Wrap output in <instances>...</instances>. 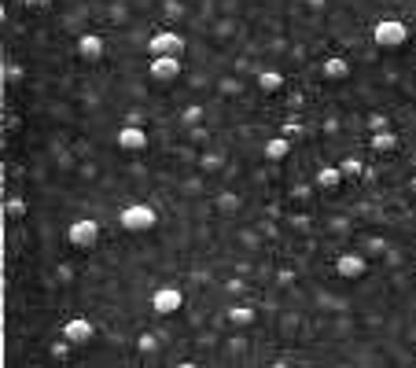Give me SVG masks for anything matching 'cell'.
I'll return each mask as SVG.
<instances>
[{"instance_id": "1", "label": "cell", "mask_w": 416, "mask_h": 368, "mask_svg": "<svg viewBox=\"0 0 416 368\" xmlns=\"http://www.w3.org/2000/svg\"><path fill=\"white\" fill-rule=\"evenodd\" d=\"M155 221H158V214H155V207H147V203H129V207H122V214H118V225L125 232H152Z\"/></svg>"}, {"instance_id": "2", "label": "cell", "mask_w": 416, "mask_h": 368, "mask_svg": "<svg viewBox=\"0 0 416 368\" xmlns=\"http://www.w3.org/2000/svg\"><path fill=\"white\" fill-rule=\"evenodd\" d=\"M372 41H376V48H402L409 41V26L402 19H379L372 26Z\"/></svg>"}, {"instance_id": "3", "label": "cell", "mask_w": 416, "mask_h": 368, "mask_svg": "<svg viewBox=\"0 0 416 368\" xmlns=\"http://www.w3.org/2000/svg\"><path fill=\"white\" fill-rule=\"evenodd\" d=\"M185 37L177 34V30H158V34H152V41H147V56L158 59V56H185Z\"/></svg>"}, {"instance_id": "4", "label": "cell", "mask_w": 416, "mask_h": 368, "mask_svg": "<svg viewBox=\"0 0 416 368\" xmlns=\"http://www.w3.org/2000/svg\"><path fill=\"white\" fill-rule=\"evenodd\" d=\"M96 240H100V221L96 218H78V221L67 225V243L70 247L89 251V247H96Z\"/></svg>"}, {"instance_id": "5", "label": "cell", "mask_w": 416, "mask_h": 368, "mask_svg": "<svg viewBox=\"0 0 416 368\" xmlns=\"http://www.w3.org/2000/svg\"><path fill=\"white\" fill-rule=\"evenodd\" d=\"M180 70H185V59H180V56H158V59L147 63V74H152V81H158V85L177 81Z\"/></svg>"}, {"instance_id": "6", "label": "cell", "mask_w": 416, "mask_h": 368, "mask_svg": "<svg viewBox=\"0 0 416 368\" xmlns=\"http://www.w3.org/2000/svg\"><path fill=\"white\" fill-rule=\"evenodd\" d=\"M152 309L158 317H174L177 309H185V291L180 287H158L152 295Z\"/></svg>"}, {"instance_id": "7", "label": "cell", "mask_w": 416, "mask_h": 368, "mask_svg": "<svg viewBox=\"0 0 416 368\" xmlns=\"http://www.w3.org/2000/svg\"><path fill=\"white\" fill-rule=\"evenodd\" d=\"M63 339H67L70 346H89L96 339V324L85 320V317H74L63 324Z\"/></svg>"}, {"instance_id": "8", "label": "cell", "mask_w": 416, "mask_h": 368, "mask_svg": "<svg viewBox=\"0 0 416 368\" xmlns=\"http://www.w3.org/2000/svg\"><path fill=\"white\" fill-rule=\"evenodd\" d=\"M335 273L343 280H361L368 273V258L365 254H339L335 258Z\"/></svg>"}, {"instance_id": "9", "label": "cell", "mask_w": 416, "mask_h": 368, "mask_svg": "<svg viewBox=\"0 0 416 368\" xmlns=\"http://www.w3.org/2000/svg\"><path fill=\"white\" fill-rule=\"evenodd\" d=\"M103 52H107V45H103V37L96 34V30H89V34H81V37H78V56H81L85 63L103 59Z\"/></svg>"}, {"instance_id": "10", "label": "cell", "mask_w": 416, "mask_h": 368, "mask_svg": "<svg viewBox=\"0 0 416 368\" xmlns=\"http://www.w3.org/2000/svg\"><path fill=\"white\" fill-rule=\"evenodd\" d=\"M118 147H122V151H133V155H136V151L147 147V133H144L141 125H129V122H125V125L118 129Z\"/></svg>"}, {"instance_id": "11", "label": "cell", "mask_w": 416, "mask_h": 368, "mask_svg": "<svg viewBox=\"0 0 416 368\" xmlns=\"http://www.w3.org/2000/svg\"><path fill=\"white\" fill-rule=\"evenodd\" d=\"M339 184H343V170L339 166H321L313 177V188H321V192H335Z\"/></svg>"}, {"instance_id": "12", "label": "cell", "mask_w": 416, "mask_h": 368, "mask_svg": "<svg viewBox=\"0 0 416 368\" xmlns=\"http://www.w3.org/2000/svg\"><path fill=\"white\" fill-rule=\"evenodd\" d=\"M321 74H324L328 81H343V78H350V63L343 56H328L321 63Z\"/></svg>"}, {"instance_id": "13", "label": "cell", "mask_w": 416, "mask_h": 368, "mask_svg": "<svg viewBox=\"0 0 416 368\" xmlns=\"http://www.w3.org/2000/svg\"><path fill=\"white\" fill-rule=\"evenodd\" d=\"M394 147H398V133H394V129H383V133H372V151H379V155H391Z\"/></svg>"}, {"instance_id": "14", "label": "cell", "mask_w": 416, "mask_h": 368, "mask_svg": "<svg viewBox=\"0 0 416 368\" xmlns=\"http://www.w3.org/2000/svg\"><path fill=\"white\" fill-rule=\"evenodd\" d=\"M287 155H291V140H287V136H273L269 144H265V159H269V162H280Z\"/></svg>"}, {"instance_id": "15", "label": "cell", "mask_w": 416, "mask_h": 368, "mask_svg": "<svg viewBox=\"0 0 416 368\" xmlns=\"http://www.w3.org/2000/svg\"><path fill=\"white\" fill-rule=\"evenodd\" d=\"M254 317H258V313H254V306H232V309H229V324H232V328H251Z\"/></svg>"}, {"instance_id": "16", "label": "cell", "mask_w": 416, "mask_h": 368, "mask_svg": "<svg viewBox=\"0 0 416 368\" xmlns=\"http://www.w3.org/2000/svg\"><path fill=\"white\" fill-rule=\"evenodd\" d=\"M258 89L269 92V96H276V92L284 89V74H280V70H262V74H258Z\"/></svg>"}, {"instance_id": "17", "label": "cell", "mask_w": 416, "mask_h": 368, "mask_svg": "<svg viewBox=\"0 0 416 368\" xmlns=\"http://www.w3.org/2000/svg\"><path fill=\"white\" fill-rule=\"evenodd\" d=\"M214 207H218L221 214H236V210L243 207V199L236 196V192H221V196H214Z\"/></svg>"}, {"instance_id": "18", "label": "cell", "mask_w": 416, "mask_h": 368, "mask_svg": "<svg viewBox=\"0 0 416 368\" xmlns=\"http://www.w3.org/2000/svg\"><path fill=\"white\" fill-rule=\"evenodd\" d=\"M26 199L23 196H8V203H4V214H8V218H12V221H19V218H26Z\"/></svg>"}, {"instance_id": "19", "label": "cell", "mask_w": 416, "mask_h": 368, "mask_svg": "<svg viewBox=\"0 0 416 368\" xmlns=\"http://www.w3.org/2000/svg\"><path fill=\"white\" fill-rule=\"evenodd\" d=\"M163 19L166 23H180L185 19V0H163Z\"/></svg>"}, {"instance_id": "20", "label": "cell", "mask_w": 416, "mask_h": 368, "mask_svg": "<svg viewBox=\"0 0 416 368\" xmlns=\"http://www.w3.org/2000/svg\"><path fill=\"white\" fill-rule=\"evenodd\" d=\"M202 118H207V111H202L199 103H191V107H185V111H180V122H185L188 129H199Z\"/></svg>"}, {"instance_id": "21", "label": "cell", "mask_w": 416, "mask_h": 368, "mask_svg": "<svg viewBox=\"0 0 416 368\" xmlns=\"http://www.w3.org/2000/svg\"><path fill=\"white\" fill-rule=\"evenodd\" d=\"M136 350L147 354V357H155V354H158V335H155V331H144L141 339H136Z\"/></svg>"}, {"instance_id": "22", "label": "cell", "mask_w": 416, "mask_h": 368, "mask_svg": "<svg viewBox=\"0 0 416 368\" xmlns=\"http://www.w3.org/2000/svg\"><path fill=\"white\" fill-rule=\"evenodd\" d=\"M23 78H26L23 63H4V85H23Z\"/></svg>"}, {"instance_id": "23", "label": "cell", "mask_w": 416, "mask_h": 368, "mask_svg": "<svg viewBox=\"0 0 416 368\" xmlns=\"http://www.w3.org/2000/svg\"><path fill=\"white\" fill-rule=\"evenodd\" d=\"M339 170H343V177H361V170H365V166H361L357 155H350V159L339 162Z\"/></svg>"}, {"instance_id": "24", "label": "cell", "mask_w": 416, "mask_h": 368, "mask_svg": "<svg viewBox=\"0 0 416 368\" xmlns=\"http://www.w3.org/2000/svg\"><path fill=\"white\" fill-rule=\"evenodd\" d=\"M218 89H221V96H240V92H243V85H240L236 78H221V81H218Z\"/></svg>"}, {"instance_id": "25", "label": "cell", "mask_w": 416, "mask_h": 368, "mask_svg": "<svg viewBox=\"0 0 416 368\" xmlns=\"http://www.w3.org/2000/svg\"><path fill=\"white\" fill-rule=\"evenodd\" d=\"M199 166L202 170H218L221 166V155H218V151H202V155H199Z\"/></svg>"}, {"instance_id": "26", "label": "cell", "mask_w": 416, "mask_h": 368, "mask_svg": "<svg viewBox=\"0 0 416 368\" xmlns=\"http://www.w3.org/2000/svg\"><path fill=\"white\" fill-rule=\"evenodd\" d=\"M368 129L372 133H383V129H391V118L387 114H368Z\"/></svg>"}, {"instance_id": "27", "label": "cell", "mask_w": 416, "mask_h": 368, "mask_svg": "<svg viewBox=\"0 0 416 368\" xmlns=\"http://www.w3.org/2000/svg\"><path fill=\"white\" fill-rule=\"evenodd\" d=\"M67 354H70V343H67V339L52 346V357H59V361H63V357H67Z\"/></svg>"}, {"instance_id": "28", "label": "cell", "mask_w": 416, "mask_h": 368, "mask_svg": "<svg viewBox=\"0 0 416 368\" xmlns=\"http://www.w3.org/2000/svg\"><path fill=\"white\" fill-rule=\"evenodd\" d=\"M26 8H30V12H48L52 0H26Z\"/></svg>"}, {"instance_id": "29", "label": "cell", "mask_w": 416, "mask_h": 368, "mask_svg": "<svg viewBox=\"0 0 416 368\" xmlns=\"http://www.w3.org/2000/svg\"><path fill=\"white\" fill-rule=\"evenodd\" d=\"M284 133L287 136H302V122H284Z\"/></svg>"}, {"instance_id": "30", "label": "cell", "mask_w": 416, "mask_h": 368, "mask_svg": "<svg viewBox=\"0 0 416 368\" xmlns=\"http://www.w3.org/2000/svg\"><path fill=\"white\" fill-rule=\"evenodd\" d=\"M225 291H229V295H240V291H247V287H243V280H229Z\"/></svg>"}, {"instance_id": "31", "label": "cell", "mask_w": 416, "mask_h": 368, "mask_svg": "<svg viewBox=\"0 0 416 368\" xmlns=\"http://www.w3.org/2000/svg\"><path fill=\"white\" fill-rule=\"evenodd\" d=\"M111 19H114V23H118V19H125V8H122V4H111Z\"/></svg>"}]
</instances>
